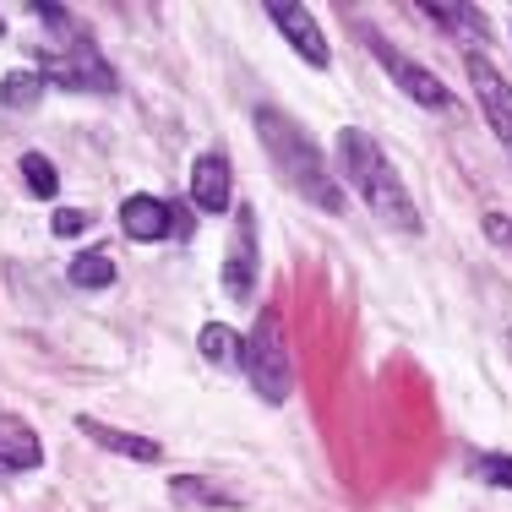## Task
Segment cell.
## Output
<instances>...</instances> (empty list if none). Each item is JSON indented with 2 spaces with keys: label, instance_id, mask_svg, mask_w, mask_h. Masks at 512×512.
<instances>
[{
  "label": "cell",
  "instance_id": "6da1fadb",
  "mask_svg": "<svg viewBox=\"0 0 512 512\" xmlns=\"http://www.w3.org/2000/svg\"><path fill=\"white\" fill-rule=\"evenodd\" d=\"M333 148H338V169H344L349 186L360 191V202L371 207V213L382 218V224H393L398 235H420V213H414V202H409L404 180L393 175V158L376 148L371 131L344 126V131H338Z\"/></svg>",
  "mask_w": 512,
  "mask_h": 512
},
{
  "label": "cell",
  "instance_id": "7a4b0ae2",
  "mask_svg": "<svg viewBox=\"0 0 512 512\" xmlns=\"http://www.w3.org/2000/svg\"><path fill=\"white\" fill-rule=\"evenodd\" d=\"M256 137H262L267 153H273V169L300 191V197L316 202L322 213H344V191H338V180L327 175L316 142L295 126V120L278 115V109H256Z\"/></svg>",
  "mask_w": 512,
  "mask_h": 512
},
{
  "label": "cell",
  "instance_id": "3957f363",
  "mask_svg": "<svg viewBox=\"0 0 512 512\" xmlns=\"http://www.w3.org/2000/svg\"><path fill=\"white\" fill-rule=\"evenodd\" d=\"M240 365H246L256 398L267 404H284L295 393V365H289V344H284V327H278V311H262L256 327L246 333V349H240Z\"/></svg>",
  "mask_w": 512,
  "mask_h": 512
},
{
  "label": "cell",
  "instance_id": "277c9868",
  "mask_svg": "<svg viewBox=\"0 0 512 512\" xmlns=\"http://www.w3.org/2000/svg\"><path fill=\"white\" fill-rule=\"evenodd\" d=\"M365 44H371V55L382 60V66H387V77H393V82L409 93L414 104H425V109H442V115H453V109H458V104H453V93H447V82L436 77V71H425L420 60L398 55L393 44H382L376 33H365Z\"/></svg>",
  "mask_w": 512,
  "mask_h": 512
},
{
  "label": "cell",
  "instance_id": "5b68a950",
  "mask_svg": "<svg viewBox=\"0 0 512 512\" xmlns=\"http://www.w3.org/2000/svg\"><path fill=\"white\" fill-rule=\"evenodd\" d=\"M469 82H474V93H480V115L491 120V131L512 148V88H507V77L485 55H469Z\"/></svg>",
  "mask_w": 512,
  "mask_h": 512
},
{
  "label": "cell",
  "instance_id": "8992f818",
  "mask_svg": "<svg viewBox=\"0 0 512 512\" xmlns=\"http://www.w3.org/2000/svg\"><path fill=\"white\" fill-rule=\"evenodd\" d=\"M44 82H60V88H99V93L120 88V77L109 71V60L93 55L88 44H77L66 60H50V66H44Z\"/></svg>",
  "mask_w": 512,
  "mask_h": 512
},
{
  "label": "cell",
  "instance_id": "52a82bcc",
  "mask_svg": "<svg viewBox=\"0 0 512 512\" xmlns=\"http://www.w3.org/2000/svg\"><path fill=\"white\" fill-rule=\"evenodd\" d=\"M267 17L278 22V33H284V39L295 44V50L306 55L316 71H327V60H333V55H327V39H322V28H316V17H311L306 6H289V0H273V6H267Z\"/></svg>",
  "mask_w": 512,
  "mask_h": 512
},
{
  "label": "cell",
  "instance_id": "ba28073f",
  "mask_svg": "<svg viewBox=\"0 0 512 512\" xmlns=\"http://www.w3.org/2000/svg\"><path fill=\"white\" fill-rule=\"evenodd\" d=\"M251 229H256L251 207H240V213H235V240H229V262H224V289H229L235 300H246L251 284H256V246H251Z\"/></svg>",
  "mask_w": 512,
  "mask_h": 512
},
{
  "label": "cell",
  "instance_id": "9c48e42d",
  "mask_svg": "<svg viewBox=\"0 0 512 512\" xmlns=\"http://www.w3.org/2000/svg\"><path fill=\"white\" fill-rule=\"evenodd\" d=\"M191 202L197 213H224L229 207V158L224 153H202L191 169Z\"/></svg>",
  "mask_w": 512,
  "mask_h": 512
},
{
  "label": "cell",
  "instance_id": "30bf717a",
  "mask_svg": "<svg viewBox=\"0 0 512 512\" xmlns=\"http://www.w3.org/2000/svg\"><path fill=\"white\" fill-rule=\"evenodd\" d=\"M44 463V442L33 436L28 420L0 414V469H39Z\"/></svg>",
  "mask_w": 512,
  "mask_h": 512
},
{
  "label": "cell",
  "instance_id": "8fae6325",
  "mask_svg": "<svg viewBox=\"0 0 512 512\" xmlns=\"http://www.w3.org/2000/svg\"><path fill=\"white\" fill-rule=\"evenodd\" d=\"M77 431H82V436H93L99 447H109V453H120V458H137V463H158V458H164V447H158L153 436L115 431V425H104V420H88V414L77 420Z\"/></svg>",
  "mask_w": 512,
  "mask_h": 512
},
{
  "label": "cell",
  "instance_id": "7c38bea8",
  "mask_svg": "<svg viewBox=\"0 0 512 512\" xmlns=\"http://www.w3.org/2000/svg\"><path fill=\"white\" fill-rule=\"evenodd\" d=\"M120 229H126L131 240H164L169 229H175V218H169V207L158 197H131L120 207Z\"/></svg>",
  "mask_w": 512,
  "mask_h": 512
},
{
  "label": "cell",
  "instance_id": "4fadbf2b",
  "mask_svg": "<svg viewBox=\"0 0 512 512\" xmlns=\"http://www.w3.org/2000/svg\"><path fill=\"white\" fill-rule=\"evenodd\" d=\"M169 496H175L180 507H240V496L218 491L213 480H197V474H180V480L169 485Z\"/></svg>",
  "mask_w": 512,
  "mask_h": 512
},
{
  "label": "cell",
  "instance_id": "5bb4252c",
  "mask_svg": "<svg viewBox=\"0 0 512 512\" xmlns=\"http://www.w3.org/2000/svg\"><path fill=\"white\" fill-rule=\"evenodd\" d=\"M44 99V71H11L0 77V104L6 109H33Z\"/></svg>",
  "mask_w": 512,
  "mask_h": 512
},
{
  "label": "cell",
  "instance_id": "9a60e30c",
  "mask_svg": "<svg viewBox=\"0 0 512 512\" xmlns=\"http://www.w3.org/2000/svg\"><path fill=\"white\" fill-rule=\"evenodd\" d=\"M71 284H77V289H109V284H115V262H109L104 251L71 256Z\"/></svg>",
  "mask_w": 512,
  "mask_h": 512
},
{
  "label": "cell",
  "instance_id": "2e32d148",
  "mask_svg": "<svg viewBox=\"0 0 512 512\" xmlns=\"http://www.w3.org/2000/svg\"><path fill=\"white\" fill-rule=\"evenodd\" d=\"M22 180H28V191H33V197L55 202V191H60V175H55V164H50L44 153H22Z\"/></svg>",
  "mask_w": 512,
  "mask_h": 512
},
{
  "label": "cell",
  "instance_id": "e0dca14e",
  "mask_svg": "<svg viewBox=\"0 0 512 512\" xmlns=\"http://www.w3.org/2000/svg\"><path fill=\"white\" fill-rule=\"evenodd\" d=\"M197 349L213 365H229V360H240V344H235V333H229L224 322H207L202 333H197Z\"/></svg>",
  "mask_w": 512,
  "mask_h": 512
},
{
  "label": "cell",
  "instance_id": "ac0fdd59",
  "mask_svg": "<svg viewBox=\"0 0 512 512\" xmlns=\"http://www.w3.org/2000/svg\"><path fill=\"white\" fill-rule=\"evenodd\" d=\"M425 17L453 22L458 33H469V28H480V33H485V17H480V11H469V6H447V0H431V6H425Z\"/></svg>",
  "mask_w": 512,
  "mask_h": 512
},
{
  "label": "cell",
  "instance_id": "d6986e66",
  "mask_svg": "<svg viewBox=\"0 0 512 512\" xmlns=\"http://www.w3.org/2000/svg\"><path fill=\"white\" fill-rule=\"evenodd\" d=\"M480 480H491V485H502V491H512V458L507 453H480Z\"/></svg>",
  "mask_w": 512,
  "mask_h": 512
},
{
  "label": "cell",
  "instance_id": "ffe728a7",
  "mask_svg": "<svg viewBox=\"0 0 512 512\" xmlns=\"http://www.w3.org/2000/svg\"><path fill=\"white\" fill-rule=\"evenodd\" d=\"M82 224H88V213H82V207H60V213H55V235L60 240L82 235Z\"/></svg>",
  "mask_w": 512,
  "mask_h": 512
},
{
  "label": "cell",
  "instance_id": "44dd1931",
  "mask_svg": "<svg viewBox=\"0 0 512 512\" xmlns=\"http://www.w3.org/2000/svg\"><path fill=\"white\" fill-rule=\"evenodd\" d=\"M485 235H491L502 251H512V224H507L502 213H485Z\"/></svg>",
  "mask_w": 512,
  "mask_h": 512
},
{
  "label": "cell",
  "instance_id": "7402d4cb",
  "mask_svg": "<svg viewBox=\"0 0 512 512\" xmlns=\"http://www.w3.org/2000/svg\"><path fill=\"white\" fill-rule=\"evenodd\" d=\"M0 33H6V22H0Z\"/></svg>",
  "mask_w": 512,
  "mask_h": 512
}]
</instances>
